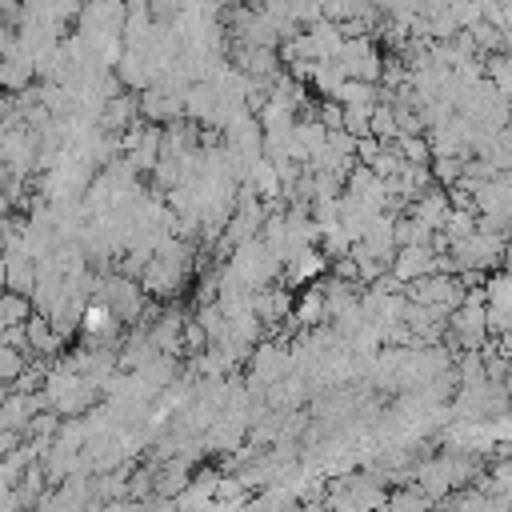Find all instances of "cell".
Wrapping results in <instances>:
<instances>
[{"mask_svg":"<svg viewBox=\"0 0 512 512\" xmlns=\"http://www.w3.org/2000/svg\"><path fill=\"white\" fill-rule=\"evenodd\" d=\"M324 272H328V256L320 252V244H304L280 264V280L284 284H308V280H316Z\"/></svg>","mask_w":512,"mask_h":512,"instance_id":"1","label":"cell"},{"mask_svg":"<svg viewBox=\"0 0 512 512\" xmlns=\"http://www.w3.org/2000/svg\"><path fill=\"white\" fill-rule=\"evenodd\" d=\"M24 336H28V352L32 356H56L60 348H64V336H56L52 332V324H48V312H28V320H24Z\"/></svg>","mask_w":512,"mask_h":512,"instance_id":"2","label":"cell"},{"mask_svg":"<svg viewBox=\"0 0 512 512\" xmlns=\"http://www.w3.org/2000/svg\"><path fill=\"white\" fill-rule=\"evenodd\" d=\"M140 116V108H136V92H116V96H108L104 104H100V116H96V124L104 128V132H120L124 124H132Z\"/></svg>","mask_w":512,"mask_h":512,"instance_id":"3","label":"cell"},{"mask_svg":"<svg viewBox=\"0 0 512 512\" xmlns=\"http://www.w3.org/2000/svg\"><path fill=\"white\" fill-rule=\"evenodd\" d=\"M180 100H184V116L196 120V124L212 120V112H216V88H212V80H188Z\"/></svg>","mask_w":512,"mask_h":512,"instance_id":"4","label":"cell"},{"mask_svg":"<svg viewBox=\"0 0 512 512\" xmlns=\"http://www.w3.org/2000/svg\"><path fill=\"white\" fill-rule=\"evenodd\" d=\"M292 316L300 320V328H316V324L328 320V312H324V292H320L316 280H308L304 292L292 300Z\"/></svg>","mask_w":512,"mask_h":512,"instance_id":"5","label":"cell"},{"mask_svg":"<svg viewBox=\"0 0 512 512\" xmlns=\"http://www.w3.org/2000/svg\"><path fill=\"white\" fill-rule=\"evenodd\" d=\"M480 68H484V80L508 100L512 96V60H508V52H484Z\"/></svg>","mask_w":512,"mask_h":512,"instance_id":"6","label":"cell"},{"mask_svg":"<svg viewBox=\"0 0 512 512\" xmlns=\"http://www.w3.org/2000/svg\"><path fill=\"white\" fill-rule=\"evenodd\" d=\"M460 164H464V156H460V152H436V156L428 160L432 184H440V188L456 184V180H460Z\"/></svg>","mask_w":512,"mask_h":512,"instance_id":"7","label":"cell"},{"mask_svg":"<svg viewBox=\"0 0 512 512\" xmlns=\"http://www.w3.org/2000/svg\"><path fill=\"white\" fill-rule=\"evenodd\" d=\"M344 80V72H340V64L332 60V56H324V60H316V68H312V88L320 92V96H332L336 92V84Z\"/></svg>","mask_w":512,"mask_h":512,"instance_id":"8","label":"cell"},{"mask_svg":"<svg viewBox=\"0 0 512 512\" xmlns=\"http://www.w3.org/2000/svg\"><path fill=\"white\" fill-rule=\"evenodd\" d=\"M392 144H396V152H400L404 160H412V164H428V160H432V148H428L424 132H400Z\"/></svg>","mask_w":512,"mask_h":512,"instance_id":"9","label":"cell"},{"mask_svg":"<svg viewBox=\"0 0 512 512\" xmlns=\"http://www.w3.org/2000/svg\"><path fill=\"white\" fill-rule=\"evenodd\" d=\"M440 228H444L448 240H464V236L476 228V212H472V208H448L444 220H440Z\"/></svg>","mask_w":512,"mask_h":512,"instance_id":"10","label":"cell"},{"mask_svg":"<svg viewBox=\"0 0 512 512\" xmlns=\"http://www.w3.org/2000/svg\"><path fill=\"white\" fill-rule=\"evenodd\" d=\"M400 164H404V156L396 152V144H392V140H380V152L368 160V168H372L376 176H384V180H388V176H396V172H400Z\"/></svg>","mask_w":512,"mask_h":512,"instance_id":"11","label":"cell"},{"mask_svg":"<svg viewBox=\"0 0 512 512\" xmlns=\"http://www.w3.org/2000/svg\"><path fill=\"white\" fill-rule=\"evenodd\" d=\"M180 348H184V356H192V352H200V348H208V332L200 328V320L188 312L184 316V324H180Z\"/></svg>","mask_w":512,"mask_h":512,"instance_id":"12","label":"cell"},{"mask_svg":"<svg viewBox=\"0 0 512 512\" xmlns=\"http://www.w3.org/2000/svg\"><path fill=\"white\" fill-rule=\"evenodd\" d=\"M340 108H344L340 128L352 132V136H368V112H372V104H340Z\"/></svg>","mask_w":512,"mask_h":512,"instance_id":"13","label":"cell"},{"mask_svg":"<svg viewBox=\"0 0 512 512\" xmlns=\"http://www.w3.org/2000/svg\"><path fill=\"white\" fill-rule=\"evenodd\" d=\"M24 364H28V352H20V348H12V344H0V380L12 384Z\"/></svg>","mask_w":512,"mask_h":512,"instance_id":"14","label":"cell"},{"mask_svg":"<svg viewBox=\"0 0 512 512\" xmlns=\"http://www.w3.org/2000/svg\"><path fill=\"white\" fill-rule=\"evenodd\" d=\"M312 116H316L324 128H340V120H344V108H340V100H332V96H320V100L312 104Z\"/></svg>","mask_w":512,"mask_h":512,"instance_id":"15","label":"cell"},{"mask_svg":"<svg viewBox=\"0 0 512 512\" xmlns=\"http://www.w3.org/2000/svg\"><path fill=\"white\" fill-rule=\"evenodd\" d=\"M0 344H12V348H20V352H28L24 324H4V328H0Z\"/></svg>","mask_w":512,"mask_h":512,"instance_id":"16","label":"cell"},{"mask_svg":"<svg viewBox=\"0 0 512 512\" xmlns=\"http://www.w3.org/2000/svg\"><path fill=\"white\" fill-rule=\"evenodd\" d=\"M376 152H380V140H376L372 132H368V136H356V152H352V156H356L360 164H368Z\"/></svg>","mask_w":512,"mask_h":512,"instance_id":"17","label":"cell"}]
</instances>
